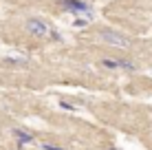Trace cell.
Segmentation results:
<instances>
[{
	"mask_svg": "<svg viewBox=\"0 0 152 150\" xmlns=\"http://www.w3.org/2000/svg\"><path fill=\"white\" fill-rule=\"evenodd\" d=\"M99 38H102L106 44L115 46V49H130V40L126 38L124 33L115 31V29H102L99 31Z\"/></svg>",
	"mask_w": 152,
	"mask_h": 150,
	"instance_id": "6da1fadb",
	"label": "cell"
},
{
	"mask_svg": "<svg viewBox=\"0 0 152 150\" xmlns=\"http://www.w3.org/2000/svg\"><path fill=\"white\" fill-rule=\"evenodd\" d=\"M27 33L35 35V38H44L46 33H51V27L40 18H31V20H27Z\"/></svg>",
	"mask_w": 152,
	"mask_h": 150,
	"instance_id": "7a4b0ae2",
	"label": "cell"
},
{
	"mask_svg": "<svg viewBox=\"0 0 152 150\" xmlns=\"http://www.w3.org/2000/svg\"><path fill=\"white\" fill-rule=\"evenodd\" d=\"M60 7L71 13H91V4L84 0H60Z\"/></svg>",
	"mask_w": 152,
	"mask_h": 150,
	"instance_id": "3957f363",
	"label": "cell"
},
{
	"mask_svg": "<svg viewBox=\"0 0 152 150\" xmlns=\"http://www.w3.org/2000/svg\"><path fill=\"white\" fill-rule=\"evenodd\" d=\"M13 135L18 137V146H20V148L33 141V135H31V132H24V130H20V128H13Z\"/></svg>",
	"mask_w": 152,
	"mask_h": 150,
	"instance_id": "277c9868",
	"label": "cell"
},
{
	"mask_svg": "<svg viewBox=\"0 0 152 150\" xmlns=\"http://www.w3.org/2000/svg\"><path fill=\"white\" fill-rule=\"evenodd\" d=\"M119 69H124V71H137V64L134 62H130V60H119Z\"/></svg>",
	"mask_w": 152,
	"mask_h": 150,
	"instance_id": "5b68a950",
	"label": "cell"
},
{
	"mask_svg": "<svg viewBox=\"0 0 152 150\" xmlns=\"http://www.w3.org/2000/svg\"><path fill=\"white\" fill-rule=\"evenodd\" d=\"M106 69H119V60H104L102 62Z\"/></svg>",
	"mask_w": 152,
	"mask_h": 150,
	"instance_id": "8992f818",
	"label": "cell"
},
{
	"mask_svg": "<svg viewBox=\"0 0 152 150\" xmlns=\"http://www.w3.org/2000/svg\"><path fill=\"white\" fill-rule=\"evenodd\" d=\"M86 24H88V20H75V22H73V27H75V29H84V27H86Z\"/></svg>",
	"mask_w": 152,
	"mask_h": 150,
	"instance_id": "52a82bcc",
	"label": "cell"
},
{
	"mask_svg": "<svg viewBox=\"0 0 152 150\" xmlns=\"http://www.w3.org/2000/svg\"><path fill=\"white\" fill-rule=\"evenodd\" d=\"M60 106H62V108H66V110H75V106L69 104V102H60Z\"/></svg>",
	"mask_w": 152,
	"mask_h": 150,
	"instance_id": "ba28073f",
	"label": "cell"
},
{
	"mask_svg": "<svg viewBox=\"0 0 152 150\" xmlns=\"http://www.w3.org/2000/svg\"><path fill=\"white\" fill-rule=\"evenodd\" d=\"M44 150H66V148H57V146H49V143H42Z\"/></svg>",
	"mask_w": 152,
	"mask_h": 150,
	"instance_id": "9c48e42d",
	"label": "cell"
},
{
	"mask_svg": "<svg viewBox=\"0 0 152 150\" xmlns=\"http://www.w3.org/2000/svg\"><path fill=\"white\" fill-rule=\"evenodd\" d=\"M51 35H53V40H57V42H60V40H62V35L57 33V31H53V29H51Z\"/></svg>",
	"mask_w": 152,
	"mask_h": 150,
	"instance_id": "30bf717a",
	"label": "cell"
},
{
	"mask_svg": "<svg viewBox=\"0 0 152 150\" xmlns=\"http://www.w3.org/2000/svg\"><path fill=\"white\" fill-rule=\"evenodd\" d=\"M110 150H115V148H110Z\"/></svg>",
	"mask_w": 152,
	"mask_h": 150,
	"instance_id": "8fae6325",
	"label": "cell"
}]
</instances>
